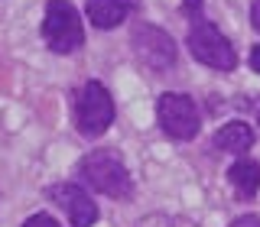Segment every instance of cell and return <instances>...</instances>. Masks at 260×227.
I'll list each match as a JSON object with an SVG mask.
<instances>
[{
	"mask_svg": "<svg viewBox=\"0 0 260 227\" xmlns=\"http://www.w3.org/2000/svg\"><path fill=\"white\" fill-rule=\"evenodd\" d=\"M78 178L88 185V188L108 195V198H114V201H127L130 195H134L130 169L124 166L120 153H114V149H91L88 156H81Z\"/></svg>",
	"mask_w": 260,
	"mask_h": 227,
	"instance_id": "obj_1",
	"label": "cell"
},
{
	"mask_svg": "<svg viewBox=\"0 0 260 227\" xmlns=\"http://www.w3.org/2000/svg\"><path fill=\"white\" fill-rule=\"evenodd\" d=\"M185 46H189L192 59H199L202 65H208V68H215V71H234L238 68V52H234L231 39H228L215 23H208L205 16L192 20Z\"/></svg>",
	"mask_w": 260,
	"mask_h": 227,
	"instance_id": "obj_2",
	"label": "cell"
},
{
	"mask_svg": "<svg viewBox=\"0 0 260 227\" xmlns=\"http://www.w3.org/2000/svg\"><path fill=\"white\" fill-rule=\"evenodd\" d=\"M43 39L52 52H75L85 43V29H81V16L69 0H49L46 4V20H43Z\"/></svg>",
	"mask_w": 260,
	"mask_h": 227,
	"instance_id": "obj_3",
	"label": "cell"
},
{
	"mask_svg": "<svg viewBox=\"0 0 260 227\" xmlns=\"http://www.w3.org/2000/svg\"><path fill=\"white\" fill-rule=\"evenodd\" d=\"M114 124V101L101 81H88L75 101V127L85 136H101Z\"/></svg>",
	"mask_w": 260,
	"mask_h": 227,
	"instance_id": "obj_4",
	"label": "cell"
},
{
	"mask_svg": "<svg viewBox=\"0 0 260 227\" xmlns=\"http://www.w3.org/2000/svg\"><path fill=\"white\" fill-rule=\"evenodd\" d=\"M156 120L162 127V133L173 136V140H195L202 127L199 107L189 94H179V91H166L156 97Z\"/></svg>",
	"mask_w": 260,
	"mask_h": 227,
	"instance_id": "obj_5",
	"label": "cell"
},
{
	"mask_svg": "<svg viewBox=\"0 0 260 227\" xmlns=\"http://www.w3.org/2000/svg\"><path fill=\"white\" fill-rule=\"evenodd\" d=\"M130 46H134V55H137V59H140L150 71H156V75H162V71L173 68V65H176V55H179L173 36H169L166 29H159V26H146V23L134 29Z\"/></svg>",
	"mask_w": 260,
	"mask_h": 227,
	"instance_id": "obj_6",
	"label": "cell"
},
{
	"mask_svg": "<svg viewBox=\"0 0 260 227\" xmlns=\"http://www.w3.org/2000/svg\"><path fill=\"white\" fill-rule=\"evenodd\" d=\"M49 201L52 205H59L65 214H69L72 227H91L98 221V205L91 201V195H88L81 185L75 182H59V185H49Z\"/></svg>",
	"mask_w": 260,
	"mask_h": 227,
	"instance_id": "obj_7",
	"label": "cell"
},
{
	"mask_svg": "<svg viewBox=\"0 0 260 227\" xmlns=\"http://www.w3.org/2000/svg\"><path fill=\"white\" fill-rule=\"evenodd\" d=\"M134 10V0H88L85 13L98 29H114L127 20V13Z\"/></svg>",
	"mask_w": 260,
	"mask_h": 227,
	"instance_id": "obj_8",
	"label": "cell"
},
{
	"mask_svg": "<svg viewBox=\"0 0 260 227\" xmlns=\"http://www.w3.org/2000/svg\"><path fill=\"white\" fill-rule=\"evenodd\" d=\"M211 143H215L218 153H247L254 146V130L247 124H241V120H234V124H224L218 130Z\"/></svg>",
	"mask_w": 260,
	"mask_h": 227,
	"instance_id": "obj_9",
	"label": "cell"
},
{
	"mask_svg": "<svg viewBox=\"0 0 260 227\" xmlns=\"http://www.w3.org/2000/svg\"><path fill=\"white\" fill-rule=\"evenodd\" d=\"M228 182L234 185V192H238L244 201H250L257 195V188H260V166H257L254 159L234 162V166L228 169Z\"/></svg>",
	"mask_w": 260,
	"mask_h": 227,
	"instance_id": "obj_10",
	"label": "cell"
},
{
	"mask_svg": "<svg viewBox=\"0 0 260 227\" xmlns=\"http://www.w3.org/2000/svg\"><path fill=\"white\" fill-rule=\"evenodd\" d=\"M23 227H59V221H55L52 214H46V211H39V214H32L23 221Z\"/></svg>",
	"mask_w": 260,
	"mask_h": 227,
	"instance_id": "obj_11",
	"label": "cell"
},
{
	"mask_svg": "<svg viewBox=\"0 0 260 227\" xmlns=\"http://www.w3.org/2000/svg\"><path fill=\"white\" fill-rule=\"evenodd\" d=\"M228 227H260V217L257 214H241V217H234Z\"/></svg>",
	"mask_w": 260,
	"mask_h": 227,
	"instance_id": "obj_12",
	"label": "cell"
},
{
	"mask_svg": "<svg viewBox=\"0 0 260 227\" xmlns=\"http://www.w3.org/2000/svg\"><path fill=\"white\" fill-rule=\"evenodd\" d=\"M182 13H189L192 20L202 16V0H182Z\"/></svg>",
	"mask_w": 260,
	"mask_h": 227,
	"instance_id": "obj_13",
	"label": "cell"
},
{
	"mask_svg": "<svg viewBox=\"0 0 260 227\" xmlns=\"http://www.w3.org/2000/svg\"><path fill=\"white\" fill-rule=\"evenodd\" d=\"M250 71H257V75H260V46H254V49H250Z\"/></svg>",
	"mask_w": 260,
	"mask_h": 227,
	"instance_id": "obj_14",
	"label": "cell"
},
{
	"mask_svg": "<svg viewBox=\"0 0 260 227\" xmlns=\"http://www.w3.org/2000/svg\"><path fill=\"white\" fill-rule=\"evenodd\" d=\"M250 23H254V29L260 32V0H254V4H250Z\"/></svg>",
	"mask_w": 260,
	"mask_h": 227,
	"instance_id": "obj_15",
	"label": "cell"
},
{
	"mask_svg": "<svg viewBox=\"0 0 260 227\" xmlns=\"http://www.w3.org/2000/svg\"><path fill=\"white\" fill-rule=\"evenodd\" d=\"M169 227H199V224L185 221V217H169Z\"/></svg>",
	"mask_w": 260,
	"mask_h": 227,
	"instance_id": "obj_16",
	"label": "cell"
},
{
	"mask_svg": "<svg viewBox=\"0 0 260 227\" xmlns=\"http://www.w3.org/2000/svg\"><path fill=\"white\" fill-rule=\"evenodd\" d=\"M254 117H257V124H260V104H257V107H254Z\"/></svg>",
	"mask_w": 260,
	"mask_h": 227,
	"instance_id": "obj_17",
	"label": "cell"
}]
</instances>
